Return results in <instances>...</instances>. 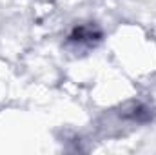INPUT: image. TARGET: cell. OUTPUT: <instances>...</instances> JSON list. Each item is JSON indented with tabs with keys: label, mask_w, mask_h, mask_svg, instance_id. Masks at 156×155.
Returning <instances> with one entry per match:
<instances>
[{
	"label": "cell",
	"mask_w": 156,
	"mask_h": 155,
	"mask_svg": "<svg viewBox=\"0 0 156 155\" xmlns=\"http://www.w3.org/2000/svg\"><path fill=\"white\" fill-rule=\"evenodd\" d=\"M102 40V31L96 24H82L73 28V31L67 37V44L73 46L75 49H91Z\"/></svg>",
	"instance_id": "obj_1"
}]
</instances>
